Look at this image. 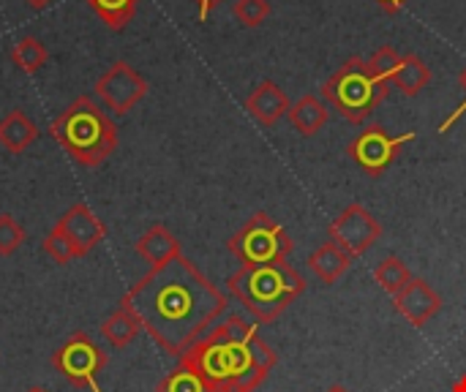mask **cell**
<instances>
[{
    "mask_svg": "<svg viewBox=\"0 0 466 392\" xmlns=\"http://www.w3.org/2000/svg\"><path fill=\"white\" fill-rule=\"evenodd\" d=\"M167 352L186 355L224 314V295L180 254L142 276L120 300Z\"/></svg>",
    "mask_w": 466,
    "mask_h": 392,
    "instance_id": "1",
    "label": "cell"
},
{
    "mask_svg": "<svg viewBox=\"0 0 466 392\" xmlns=\"http://www.w3.org/2000/svg\"><path fill=\"white\" fill-rule=\"evenodd\" d=\"M180 363L197 371L210 392H251L276 357L246 319L229 317L180 355Z\"/></svg>",
    "mask_w": 466,
    "mask_h": 392,
    "instance_id": "2",
    "label": "cell"
},
{
    "mask_svg": "<svg viewBox=\"0 0 466 392\" xmlns=\"http://www.w3.org/2000/svg\"><path fill=\"white\" fill-rule=\"evenodd\" d=\"M49 136L85 169L101 166L117 150V126L90 95H76L52 120Z\"/></svg>",
    "mask_w": 466,
    "mask_h": 392,
    "instance_id": "3",
    "label": "cell"
},
{
    "mask_svg": "<svg viewBox=\"0 0 466 392\" xmlns=\"http://www.w3.org/2000/svg\"><path fill=\"white\" fill-rule=\"evenodd\" d=\"M300 289L303 278L284 262L243 265V270L229 278V292L262 322L273 319Z\"/></svg>",
    "mask_w": 466,
    "mask_h": 392,
    "instance_id": "4",
    "label": "cell"
},
{
    "mask_svg": "<svg viewBox=\"0 0 466 392\" xmlns=\"http://www.w3.org/2000/svg\"><path fill=\"white\" fill-rule=\"evenodd\" d=\"M390 82H382L371 74L369 63L360 57H350L339 71L328 76L322 85V95L352 123H363L390 93Z\"/></svg>",
    "mask_w": 466,
    "mask_h": 392,
    "instance_id": "5",
    "label": "cell"
},
{
    "mask_svg": "<svg viewBox=\"0 0 466 392\" xmlns=\"http://www.w3.org/2000/svg\"><path fill=\"white\" fill-rule=\"evenodd\" d=\"M52 366L55 371L68 379L74 387L87 392H101L98 387V377L106 371L109 366V357L106 352L87 336V333H71L60 347L57 352L52 355Z\"/></svg>",
    "mask_w": 466,
    "mask_h": 392,
    "instance_id": "6",
    "label": "cell"
},
{
    "mask_svg": "<svg viewBox=\"0 0 466 392\" xmlns=\"http://www.w3.org/2000/svg\"><path fill=\"white\" fill-rule=\"evenodd\" d=\"M289 248H292V240L268 213H257L254 218H248V224L229 240V251L243 265L284 262Z\"/></svg>",
    "mask_w": 466,
    "mask_h": 392,
    "instance_id": "7",
    "label": "cell"
},
{
    "mask_svg": "<svg viewBox=\"0 0 466 392\" xmlns=\"http://www.w3.org/2000/svg\"><path fill=\"white\" fill-rule=\"evenodd\" d=\"M147 79L137 71V68H131L126 60H117V63H112L101 76H98V82H96V87H93V93H96V98L112 112V115H126V112H131L145 95H147Z\"/></svg>",
    "mask_w": 466,
    "mask_h": 392,
    "instance_id": "8",
    "label": "cell"
},
{
    "mask_svg": "<svg viewBox=\"0 0 466 392\" xmlns=\"http://www.w3.org/2000/svg\"><path fill=\"white\" fill-rule=\"evenodd\" d=\"M415 134H404V136H390L382 126H369L352 145H350V156L358 161V166L369 175H382L390 161L399 156V150L412 142Z\"/></svg>",
    "mask_w": 466,
    "mask_h": 392,
    "instance_id": "9",
    "label": "cell"
},
{
    "mask_svg": "<svg viewBox=\"0 0 466 392\" xmlns=\"http://www.w3.org/2000/svg\"><path fill=\"white\" fill-rule=\"evenodd\" d=\"M382 235V226L374 221V216L360 207V205H350L333 224H330V237L339 248H344L347 254H363L377 237Z\"/></svg>",
    "mask_w": 466,
    "mask_h": 392,
    "instance_id": "10",
    "label": "cell"
},
{
    "mask_svg": "<svg viewBox=\"0 0 466 392\" xmlns=\"http://www.w3.org/2000/svg\"><path fill=\"white\" fill-rule=\"evenodd\" d=\"M52 229L60 232V235L74 246L76 256L90 254V251L106 237V226L101 224V218H98L85 202L71 205V207L57 218V224H55Z\"/></svg>",
    "mask_w": 466,
    "mask_h": 392,
    "instance_id": "11",
    "label": "cell"
},
{
    "mask_svg": "<svg viewBox=\"0 0 466 392\" xmlns=\"http://www.w3.org/2000/svg\"><path fill=\"white\" fill-rule=\"evenodd\" d=\"M246 109L262 123V126H276L284 115H289V98L276 82H262L254 87V93L246 98Z\"/></svg>",
    "mask_w": 466,
    "mask_h": 392,
    "instance_id": "12",
    "label": "cell"
},
{
    "mask_svg": "<svg viewBox=\"0 0 466 392\" xmlns=\"http://www.w3.org/2000/svg\"><path fill=\"white\" fill-rule=\"evenodd\" d=\"M134 251H137V254L150 265V270H153V267H161V265H167L169 259L180 256V243H177V237H175L164 224H153V226L137 240Z\"/></svg>",
    "mask_w": 466,
    "mask_h": 392,
    "instance_id": "13",
    "label": "cell"
},
{
    "mask_svg": "<svg viewBox=\"0 0 466 392\" xmlns=\"http://www.w3.org/2000/svg\"><path fill=\"white\" fill-rule=\"evenodd\" d=\"M38 139V128L35 123L22 112V109H11L3 120H0V145L8 153H25L33 142Z\"/></svg>",
    "mask_w": 466,
    "mask_h": 392,
    "instance_id": "14",
    "label": "cell"
},
{
    "mask_svg": "<svg viewBox=\"0 0 466 392\" xmlns=\"http://www.w3.org/2000/svg\"><path fill=\"white\" fill-rule=\"evenodd\" d=\"M330 112L328 106L317 98V95H303L289 106V123L295 126V131H300L303 136L317 134L325 123H328Z\"/></svg>",
    "mask_w": 466,
    "mask_h": 392,
    "instance_id": "15",
    "label": "cell"
},
{
    "mask_svg": "<svg viewBox=\"0 0 466 392\" xmlns=\"http://www.w3.org/2000/svg\"><path fill=\"white\" fill-rule=\"evenodd\" d=\"M437 306H440V300L434 297V292L423 281H410V286L399 297V308L418 325L426 322L437 311Z\"/></svg>",
    "mask_w": 466,
    "mask_h": 392,
    "instance_id": "16",
    "label": "cell"
},
{
    "mask_svg": "<svg viewBox=\"0 0 466 392\" xmlns=\"http://www.w3.org/2000/svg\"><path fill=\"white\" fill-rule=\"evenodd\" d=\"M429 82H431L429 63L418 55H404L401 65L393 76V87H399L404 95H418L423 87H429Z\"/></svg>",
    "mask_w": 466,
    "mask_h": 392,
    "instance_id": "17",
    "label": "cell"
},
{
    "mask_svg": "<svg viewBox=\"0 0 466 392\" xmlns=\"http://www.w3.org/2000/svg\"><path fill=\"white\" fill-rule=\"evenodd\" d=\"M139 333H142L139 319H137L128 308H123V306H120L117 311H112V314L104 319V325H101V336H104L115 349L128 347Z\"/></svg>",
    "mask_w": 466,
    "mask_h": 392,
    "instance_id": "18",
    "label": "cell"
},
{
    "mask_svg": "<svg viewBox=\"0 0 466 392\" xmlns=\"http://www.w3.org/2000/svg\"><path fill=\"white\" fill-rule=\"evenodd\" d=\"M49 52L46 46L35 38V35H19L16 44L11 46V63L22 71V74H35L46 65Z\"/></svg>",
    "mask_w": 466,
    "mask_h": 392,
    "instance_id": "19",
    "label": "cell"
},
{
    "mask_svg": "<svg viewBox=\"0 0 466 392\" xmlns=\"http://www.w3.org/2000/svg\"><path fill=\"white\" fill-rule=\"evenodd\" d=\"M93 11H96V16L109 27V30H123V27H128V22L137 16V8H139V3L142 0H85Z\"/></svg>",
    "mask_w": 466,
    "mask_h": 392,
    "instance_id": "20",
    "label": "cell"
},
{
    "mask_svg": "<svg viewBox=\"0 0 466 392\" xmlns=\"http://www.w3.org/2000/svg\"><path fill=\"white\" fill-rule=\"evenodd\" d=\"M350 265V254L344 248H339L336 243L322 246L314 256H311V270L319 273L325 281H333L336 276H341Z\"/></svg>",
    "mask_w": 466,
    "mask_h": 392,
    "instance_id": "21",
    "label": "cell"
},
{
    "mask_svg": "<svg viewBox=\"0 0 466 392\" xmlns=\"http://www.w3.org/2000/svg\"><path fill=\"white\" fill-rule=\"evenodd\" d=\"M156 392H210V387L199 379L197 371H191L188 366L180 363L172 374H167V377L158 382Z\"/></svg>",
    "mask_w": 466,
    "mask_h": 392,
    "instance_id": "22",
    "label": "cell"
},
{
    "mask_svg": "<svg viewBox=\"0 0 466 392\" xmlns=\"http://www.w3.org/2000/svg\"><path fill=\"white\" fill-rule=\"evenodd\" d=\"M366 63H369V68H371V74H374L377 79L393 85V76H396V71H399V65H401V55H399L393 46H380V49L371 55V60H366Z\"/></svg>",
    "mask_w": 466,
    "mask_h": 392,
    "instance_id": "23",
    "label": "cell"
},
{
    "mask_svg": "<svg viewBox=\"0 0 466 392\" xmlns=\"http://www.w3.org/2000/svg\"><path fill=\"white\" fill-rule=\"evenodd\" d=\"M232 14L238 16L240 25L246 27H259L270 16V3L268 0H235Z\"/></svg>",
    "mask_w": 466,
    "mask_h": 392,
    "instance_id": "24",
    "label": "cell"
},
{
    "mask_svg": "<svg viewBox=\"0 0 466 392\" xmlns=\"http://www.w3.org/2000/svg\"><path fill=\"white\" fill-rule=\"evenodd\" d=\"M377 281L388 289V292H404L410 286V273L399 259H388L380 270H377Z\"/></svg>",
    "mask_w": 466,
    "mask_h": 392,
    "instance_id": "25",
    "label": "cell"
},
{
    "mask_svg": "<svg viewBox=\"0 0 466 392\" xmlns=\"http://www.w3.org/2000/svg\"><path fill=\"white\" fill-rule=\"evenodd\" d=\"M25 229L8 216V213H3L0 216V256H11L22 243H25Z\"/></svg>",
    "mask_w": 466,
    "mask_h": 392,
    "instance_id": "26",
    "label": "cell"
},
{
    "mask_svg": "<svg viewBox=\"0 0 466 392\" xmlns=\"http://www.w3.org/2000/svg\"><path fill=\"white\" fill-rule=\"evenodd\" d=\"M44 251H46L57 265H68V262L79 259L76 251H74V246H71L60 232H55V229L44 237Z\"/></svg>",
    "mask_w": 466,
    "mask_h": 392,
    "instance_id": "27",
    "label": "cell"
},
{
    "mask_svg": "<svg viewBox=\"0 0 466 392\" xmlns=\"http://www.w3.org/2000/svg\"><path fill=\"white\" fill-rule=\"evenodd\" d=\"M194 3H197V8H199V22H205L224 0H194Z\"/></svg>",
    "mask_w": 466,
    "mask_h": 392,
    "instance_id": "28",
    "label": "cell"
},
{
    "mask_svg": "<svg viewBox=\"0 0 466 392\" xmlns=\"http://www.w3.org/2000/svg\"><path fill=\"white\" fill-rule=\"evenodd\" d=\"M461 85H464V90H466V71L461 74ZM464 112H466V101L461 104V106H459V109H456V112H453V115H451V117H448V120H445V123H442V126H440V131L445 134V131H448V128H451V126H453V123H456V120L464 115Z\"/></svg>",
    "mask_w": 466,
    "mask_h": 392,
    "instance_id": "29",
    "label": "cell"
},
{
    "mask_svg": "<svg viewBox=\"0 0 466 392\" xmlns=\"http://www.w3.org/2000/svg\"><path fill=\"white\" fill-rule=\"evenodd\" d=\"M374 3H377L385 14H399L410 0H374Z\"/></svg>",
    "mask_w": 466,
    "mask_h": 392,
    "instance_id": "30",
    "label": "cell"
},
{
    "mask_svg": "<svg viewBox=\"0 0 466 392\" xmlns=\"http://www.w3.org/2000/svg\"><path fill=\"white\" fill-rule=\"evenodd\" d=\"M25 3H27L30 8H35V11H44V8H49L55 0H25Z\"/></svg>",
    "mask_w": 466,
    "mask_h": 392,
    "instance_id": "31",
    "label": "cell"
},
{
    "mask_svg": "<svg viewBox=\"0 0 466 392\" xmlns=\"http://www.w3.org/2000/svg\"><path fill=\"white\" fill-rule=\"evenodd\" d=\"M27 392H46V390H44V387H30Z\"/></svg>",
    "mask_w": 466,
    "mask_h": 392,
    "instance_id": "32",
    "label": "cell"
},
{
    "mask_svg": "<svg viewBox=\"0 0 466 392\" xmlns=\"http://www.w3.org/2000/svg\"><path fill=\"white\" fill-rule=\"evenodd\" d=\"M330 392H344V390H330Z\"/></svg>",
    "mask_w": 466,
    "mask_h": 392,
    "instance_id": "33",
    "label": "cell"
}]
</instances>
